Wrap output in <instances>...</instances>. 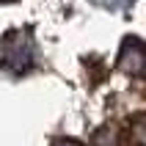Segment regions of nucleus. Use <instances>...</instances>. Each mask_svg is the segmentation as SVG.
Wrapping results in <instances>:
<instances>
[{
  "mask_svg": "<svg viewBox=\"0 0 146 146\" xmlns=\"http://www.w3.org/2000/svg\"><path fill=\"white\" fill-rule=\"evenodd\" d=\"M3 66L11 74H25L33 69L31 31H8L3 36Z\"/></svg>",
  "mask_w": 146,
  "mask_h": 146,
  "instance_id": "nucleus-1",
  "label": "nucleus"
},
{
  "mask_svg": "<svg viewBox=\"0 0 146 146\" xmlns=\"http://www.w3.org/2000/svg\"><path fill=\"white\" fill-rule=\"evenodd\" d=\"M116 66L127 77H146V41H141L138 36H127L121 41Z\"/></svg>",
  "mask_w": 146,
  "mask_h": 146,
  "instance_id": "nucleus-2",
  "label": "nucleus"
},
{
  "mask_svg": "<svg viewBox=\"0 0 146 146\" xmlns=\"http://www.w3.org/2000/svg\"><path fill=\"white\" fill-rule=\"evenodd\" d=\"M130 138L135 146H146V110H141L130 119Z\"/></svg>",
  "mask_w": 146,
  "mask_h": 146,
  "instance_id": "nucleus-3",
  "label": "nucleus"
},
{
  "mask_svg": "<svg viewBox=\"0 0 146 146\" xmlns=\"http://www.w3.org/2000/svg\"><path fill=\"white\" fill-rule=\"evenodd\" d=\"M94 146H119V130L113 124L110 127H99L94 135Z\"/></svg>",
  "mask_w": 146,
  "mask_h": 146,
  "instance_id": "nucleus-4",
  "label": "nucleus"
},
{
  "mask_svg": "<svg viewBox=\"0 0 146 146\" xmlns=\"http://www.w3.org/2000/svg\"><path fill=\"white\" fill-rule=\"evenodd\" d=\"M91 3H97L102 8H127L132 0H91Z\"/></svg>",
  "mask_w": 146,
  "mask_h": 146,
  "instance_id": "nucleus-5",
  "label": "nucleus"
},
{
  "mask_svg": "<svg viewBox=\"0 0 146 146\" xmlns=\"http://www.w3.org/2000/svg\"><path fill=\"white\" fill-rule=\"evenodd\" d=\"M50 146H86V143H80L77 138H58V141H52Z\"/></svg>",
  "mask_w": 146,
  "mask_h": 146,
  "instance_id": "nucleus-6",
  "label": "nucleus"
},
{
  "mask_svg": "<svg viewBox=\"0 0 146 146\" xmlns=\"http://www.w3.org/2000/svg\"><path fill=\"white\" fill-rule=\"evenodd\" d=\"M3 3H14V0H3Z\"/></svg>",
  "mask_w": 146,
  "mask_h": 146,
  "instance_id": "nucleus-7",
  "label": "nucleus"
}]
</instances>
